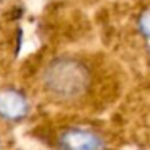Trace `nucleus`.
Segmentation results:
<instances>
[{
	"instance_id": "1",
	"label": "nucleus",
	"mask_w": 150,
	"mask_h": 150,
	"mask_svg": "<svg viewBox=\"0 0 150 150\" xmlns=\"http://www.w3.org/2000/svg\"><path fill=\"white\" fill-rule=\"evenodd\" d=\"M94 78L91 68L78 57L54 59L44 71L46 91L60 102H75L87 96Z\"/></svg>"
},
{
	"instance_id": "2",
	"label": "nucleus",
	"mask_w": 150,
	"mask_h": 150,
	"mask_svg": "<svg viewBox=\"0 0 150 150\" xmlns=\"http://www.w3.org/2000/svg\"><path fill=\"white\" fill-rule=\"evenodd\" d=\"M56 144L59 150H108L102 134L80 125H71L59 129Z\"/></svg>"
},
{
	"instance_id": "3",
	"label": "nucleus",
	"mask_w": 150,
	"mask_h": 150,
	"mask_svg": "<svg viewBox=\"0 0 150 150\" xmlns=\"http://www.w3.org/2000/svg\"><path fill=\"white\" fill-rule=\"evenodd\" d=\"M28 112V103L22 93L5 88L0 90V116L9 119V121H18L24 118Z\"/></svg>"
},
{
	"instance_id": "4",
	"label": "nucleus",
	"mask_w": 150,
	"mask_h": 150,
	"mask_svg": "<svg viewBox=\"0 0 150 150\" xmlns=\"http://www.w3.org/2000/svg\"><path fill=\"white\" fill-rule=\"evenodd\" d=\"M138 27L143 35H146L147 38H150V8L143 11V13L140 15L138 19Z\"/></svg>"
},
{
	"instance_id": "5",
	"label": "nucleus",
	"mask_w": 150,
	"mask_h": 150,
	"mask_svg": "<svg viewBox=\"0 0 150 150\" xmlns=\"http://www.w3.org/2000/svg\"><path fill=\"white\" fill-rule=\"evenodd\" d=\"M0 150H3V149H2V143H0Z\"/></svg>"
}]
</instances>
